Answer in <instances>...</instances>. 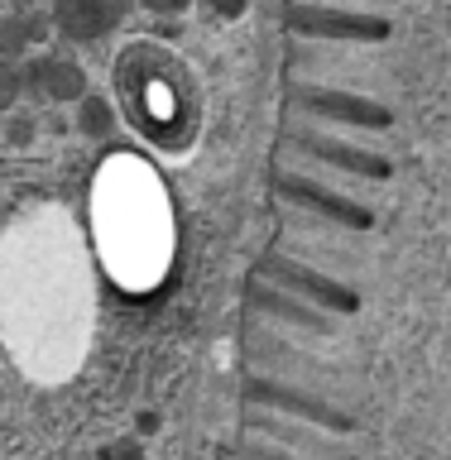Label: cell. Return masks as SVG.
<instances>
[{"mask_svg": "<svg viewBox=\"0 0 451 460\" xmlns=\"http://www.w3.org/2000/svg\"><path fill=\"white\" fill-rule=\"evenodd\" d=\"M245 402L288 412V417H302V422L322 427V431H331V437H351V431L360 427L341 402H331L322 394H308V388H293V384H279V379H250L245 384Z\"/></svg>", "mask_w": 451, "mask_h": 460, "instance_id": "obj_1", "label": "cell"}, {"mask_svg": "<svg viewBox=\"0 0 451 460\" xmlns=\"http://www.w3.org/2000/svg\"><path fill=\"white\" fill-rule=\"evenodd\" d=\"M259 279L279 283V288H288V293H298V297H308V302H317V307H327L331 316H356L360 312V293H356V288L327 279V273L298 264V259L265 254V259H259Z\"/></svg>", "mask_w": 451, "mask_h": 460, "instance_id": "obj_2", "label": "cell"}, {"mask_svg": "<svg viewBox=\"0 0 451 460\" xmlns=\"http://www.w3.org/2000/svg\"><path fill=\"white\" fill-rule=\"evenodd\" d=\"M288 29L308 39H331V43H384L389 20L365 10H327V5H293L288 10Z\"/></svg>", "mask_w": 451, "mask_h": 460, "instance_id": "obj_3", "label": "cell"}, {"mask_svg": "<svg viewBox=\"0 0 451 460\" xmlns=\"http://www.w3.org/2000/svg\"><path fill=\"white\" fill-rule=\"evenodd\" d=\"M245 427H250L255 437L284 441L288 451H302L308 460H351V456H346V446H341V437H331V431L302 422V417H288V412H274V408H255V402H250Z\"/></svg>", "mask_w": 451, "mask_h": 460, "instance_id": "obj_4", "label": "cell"}, {"mask_svg": "<svg viewBox=\"0 0 451 460\" xmlns=\"http://www.w3.org/2000/svg\"><path fill=\"white\" fill-rule=\"evenodd\" d=\"M293 106L312 120H331V125H356V129H389L394 115L389 106L370 96H356V92H331V86H298L293 92Z\"/></svg>", "mask_w": 451, "mask_h": 460, "instance_id": "obj_5", "label": "cell"}, {"mask_svg": "<svg viewBox=\"0 0 451 460\" xmlns=\"http://www.w3.org/2000/svg\"><path fill=\"white\" fill-rule=\"evenodd\" d=\"M245 297H250L255 312L298 326L302 336H337V316H331L327 307H317V302H308V297L288 293V288H279V283H255Z\"/></svg>", "mask_w": 451, "mask_h": 460, "instance_id": "obj_6", "label": "cell"}, {"mask_svg": "<svg viewBox=\"0 0 451 460\" xmlns=\"http://www.w3.org/2000/svg\"><path fill=\"white\" fill-rule=\"evenodd\" d=\"M279 192L293 201V207H308L317 216H327V221L346 226V230H370L374 226V211L365 207V201L341 197V192H331V187L312 182V178H279Z\"/></svg>", "mask_w": 451, "mask_h": 460, "instance_id": "obj_7", "label": "cell"}, {"mask_svg": "<svg viewBox=\"0 0 451 460\" xmlns=\"http://www.w3.org/2000/svg\"><path fill=\"white\" fill-rule=\"evenodd\" d=\"M293 144H298L302 154H312V158H322V164H331V168L356 172V178H374V182L389 178V158H384V154L356 149V144H346V139H331V135H312V129H302V135H293Z\"/></svg>", "mask_w": 451, "mask_h": 460, "instance_id": "obj_8", "label": "cell"}, {"mask_svg": "<svg viewBox=\"0 0 451 460\" xmlns=\"http://www.w3.org/2000/svg\"><path fill=\"white\" fill-rule=\"evenodd\" d=\"M230 460H308V456H302V451H288L284 441L255 437V441H236V446H230Z\"/></svg>", "mask_w": 451, "mask_h": 460, "instance_id": "obj_9", "label": "cell"}]
</instances>
